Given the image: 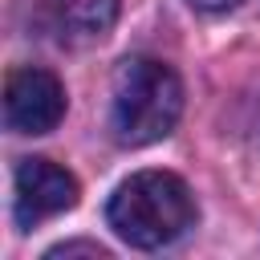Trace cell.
Wrapping results in <instances>:
<instances>
[{"label":"cell","instance_id":"6da1fadb","mask_svg":"<svg viewBox=\"0 0 260 260\" xmlns=\"http://www.w3.org/2000/svg\"><path fill=\"white\" fill-rule=\"evenodd\" d=\"M106 219L118 232V240H126L130 248L150 252V248H162V244L179 240L195 223V199H191V191L179 175L138 171L110 195Z\"/></svg>","mask_w":260,"mask_h":260},{"label":"cell","instance_id":"7a4b0ae2","mask_svg":"<svg viewBox=\"0 0 260 260\" xmlns=\"http://www.w3.org/2000/svg\"><path fill=\"white\" fill-rule=\"evenodd\" d=\"M183 114V85L171 65L154 57H126L114 73L110 126L122 146H150L175 130Z\"/></svg>","mask_w":260,"mask_h":260},{"label":"cell","instance_id":"3957f363","mask_svg":"<svg viewBox=\"0 0 260 260\" xmlns=\"http://www.w3.org/2000/svg\"><path fill=\"white\" fill-rule=\"evenodd\" d=\"M65 118V85L37 65H20L4 81V122L16 134H49Z\"/></svg>","mask_w":260,"mask_h":260},{"label":"cell","instance_id":"277c9868","mask_svg":"<svg viewBox=\"0 0 260 260\" xmlns=\"http://www.w3.org/2000/svg\"><path fill=\"white\" fill-rule=\"evenodd\" d=\"M12 211L20 228H37L77 203V179L49 158H20L12 175Z\"/></svg>","mask_w":260,"mask_h":260},{"label":"cell","instance_id":"5b68a950","mask_svg":"<svg viewBox=\"0 0 260 260\" xmlns=\"http://www.w3.org/2000/svg\"><path fill=\"white\" fill-rule=\"evenodd\" d=\"M118 20V0H61L53 8V32L61 45H93Z\"/></svg>","mask_w":260,"mask_h":260},{"label":"cell","instance_id":"8992f818","mask_svg":"<svg viewBox=\"0 0 260 260\" xmlns=\"http://www.w3.org/2000/svg\"><path fill=\"white\" fill-rule=\"evenodd\" d=\"M69 256H93V260H110V252L102 244H57L45 252V260H69Z\"/></svg>","mask_w":260,"mask_h":260},{"label":"cell","instance_id":"52a82bcc","mask_svg":"<svg viewBox=\"0 0 260 260\" xmlns=\"http://www.w3.org/2000/svg\"><path fill=\"white\" fill-rule=\"evenodd\" d=\"M195 8H203V12H223V8H236L240 0H191Z\"/></svg>","mask_w":260,"mask_h":260}]
</instances>
